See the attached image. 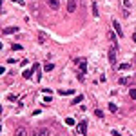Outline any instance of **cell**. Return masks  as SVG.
<instances>
[{"label":"cell","instance_id":"cell-1","mask_svg":"<svg viewBox=\"0 0 136 136\" xmlns=\"http://www.w3.org/2000/svg\"><path fill=\"white\" fill-rule=\"evenodd\" d=\"M112 27H114L116 36H118V38H123V29H122V26H120L118 20H112Z\"/></svg>","mask_w":136,"mask_h":136},{"label":"cell","instance_id":"cell-2","mask_svg":"<svg viewBox=\"0 0 136 136\" xmlns=\"http://www.w3.org/2000/svg\"><path fill=\"white\" fill-rule=\"evenodd\" d=\"M109 62H111V65H116V62H118V58H116V46H112L109 49Z\"/></svg>","mask_w":136,"mask_h":136},{"label":"cell","instance_id":"cell-7","mask_svg":"<svg viewBox=\"0 0 136 136\" xmlns=\"http://www.w3.org/2000/svg\"><path fill=\"white\" fill-rule=\"evenodd\" d=\"M49 134H51V131H49L47 127H42V129L36 131V136H49Z\"/></svg>","mask_w":136,"mask_h":136},{"label":"cell","instance_id":"cell-10","mask_svg":"<svg viewBox=\"0 0 136 136\" xmlns=\"http://www.w3.org/2000/svg\"><path fill=\"white\" fill-rule=\"evenodd\" d=\"M16 31H18V27H6V29H2L4 35H13V33H16Z\"/></svg>","mask_w":136,"mask_h":136},{"label":"cell","instance_id":"cell-6","mask_svg":"<svg viewBox=\"0 0 136 136\" xmlns=\"http://www.w3.org/2000/svg\"><path fill=\"white\" fill-rule=\"evenodd\" d=\"M46 2H47V6L51 7V9H58V7H60V2H58V0H46Z\"/></svg>","mask_w":136,"mask_h":136},{"label":"cell","instance_id":"cell-14","mask_svg":"<svg viewBox=\"0 0 136 136\" xmlns=\"http://www.w3.org/2000/svg\"><path fill=\"white\" fill-rule=\"evenodd\" d=\"M93 15L98 16V6H96V2H93Z\"/></svg>","mask_w":136,"mask_h":136},{"label":"cell","instance_id":"cell-18","mask_svg":"<svg viewBox=\"0 0 136 136\" xmlns=\"http://www.w3.org/2000/svg\"><path fill=\"white\" fill-rule=\"evenodd\" d=\"M94 116H98V118H104V112H102L100 109H96V111H94Z\"/></svg>","mask_w":136,"mask_h":136},{"label":"cell","instance_id":"cell-23","mask_svg":"<svg viewBox=\"0 0 136 136\" xmlns=\"http://www.w3.org/2000/svg\"><path fill=\"white\" fill-rule=\"evenodd\" d=\"M109 109H111V111L114 112V111H116V105H114V104H109Z\"/></svg>","mask_w":136,"mask_h":136},{"label":"cell","instance_id":"cell-3","mask_svg":"<svg viewBox=\"0 0 136 136\" xmlns=\"http://www.w3.org/2000/svg\"><path fill=\"white\" fill-rule=\"evenodd\" d=\"M76 7H78V0H67V13H74Z\"/></svg>","mask_w":136,"mask_h":136},{"label":"cell","instance_id":"cell-8","mask_svg":"<svg viewBox=\"0 0 136 136\" xmlns=\"http://www.w3.org/2000/svg\"><path fill=\"white\" fill-rule=\"evenodd\" d=\"M15 136H27V131H26L24 127H18V129L15 131Z\"/></svg>","mask_w":136,"mask_h":136},{"label":"cell","instance_id":"cell-9","mask_svg":"<svg viewBox=\"0 0 136 136\" xmlns=\"http://www.w3.org/2000/svg\"><path fill=\"white\" fill-rule=\"evenodd\" d=\"M33 73H35V69H26V71L22 73V76H24V78H26V80H29V78H31V76H33Z\"/></svg>","mask_w":136,"mask_h":136},{"label":"cell","instance_id":"cell-13","mask_svg":"<svg viewBox=\"0 0 136 136\" xmlns=\"http://www.w3.org/2000/svg\"><path fill=\"white\" fill-rule=\"evenodd\" d=\"M129 96H131V100H136V89H134V87L129 91Z\"/></svg>","mask_w":136,"mask_h":136},{"label":"cell","instance_id":"cell-21","mask_svg":"<svg viewBox=\"0 0 136 136\" xmlns=\"http://www.w3.org/2000/svg\"><path fill=\"white\" fill-rule=\"evenodd\" d=\"M120 69H122V71H125V69H129V64H122V65H120Z\"/></svg>","mask_w":136,"mask_h":136},{"label":"cell","instance_id":"cell-5","mask_svg":"<svg viewBox=\"0 0 136 136\" xmlns=\"http://www.w3.org/2000/svg\"><path fill=\"white\" fill-rule=\"evenodd\" d=\"M85 129H87V123L85 122H80L78 125H76V132H78V134H85L87 132Z\"/></svg>","mask_w":136,"mask_h":136},{"label":"cell","instance_id":"cell-31","mask_svg":"<svg viewBox=\"0 0 136 136\" xmlns=\"http://www.w3.org/2000/svg\"><path fill=\"white\" fill-rule=\"evenodd\" d=\"M0 49H2V42H0Z\"/></svg>","mask_w":136,"mask_h":136},{"label":"cell","instance_id":"cell-24","mask_svg":"<svg viewBox=\"0 0 136 136\" xmlns=\"http://www.w3.org/2000/svg\"><path fill=\"white\" fill-rule=\"evenodd\" d=\"M15 4H20V6H24V0H13Z\"/></svg>","mask_w":136,"mask_h":136},{"label":"cell","instance_id":"cell-19","mask_svg":"<svg viewBox=\"0 0 136 136\" xmlns=\"http://www.w3.org/2000/svg\"><path fill=\"white\" fill-rule=\"evenodd\" d=\"M51 102H53V100H51V96L46 94V96H44V104H51Z\"/></svg>","mask_w":136,"mask_h":136},{"label":"cell","instance_id":"cell-25","mask_svg":"<svg viewBox=\"0 0 136 136\" xmlns=\"http://www.w3.org/2000/svg\"><path fill=\"white\" fill-rule=\"evenodd\" d=\"M111 134H112V136H120V132H118V131H111Z\"/></svg>","mask_w":136,"mask_h":136},{"label":"cell","instance_id":"cell-22","mask_svg":"<svg viewBox=\"0 0 136 136\" xmlns=\"http://www.w3.org/2000/svg\"><path fill=\"white\" fill-rule=\"evenodd\" d=\"M7 100H9V102H13V100H16V96H15V94H9V96H7Z\"/></svg>","mask_w":136,"mask_h":136},{"label":"cell","instance_id":"cell-30","mask_svg":"<svg viewBox=\"0 0 136 136\" xmlns=\"http://www.w3.org/2000/svg\"><path fill=\"white\" fill-rule=\"evenodd\" d=\"M0 131H2V123H0Z\"/></svg>","mask_w":136,"mask_h":136},{"label":"cell","instance_id":"cell-20","mask_svg":"<svg viewBox=\"0 0 136 136\" xmlns=\"http://www.w3.org/2000/svg\"><path fill=\"white\" fill-rule=\"evenodd\" d=\"M65 123H67V125H74V123H76V122H74V120H73V118H65Z\"/></svg>","mask_w":136,"mask_h":136},{"label":"cell","instance_id":"cell-27","mask_svg":"<svg viewBox=\"0 0 136 136\" xmlns=\"http://www.w3.org/2000/svg\"><path fill=\"white\" fill-rule=\"evenodd\" d=\"M132 40H134V42H136V33H134V35H132Z\"/></svg>","mask_w":136,"mask_h":136},{"label":"cell","instance_id":"cell-4","mask_svg":"<svg viewBox=\"0 0 136 136\" xmlns=\"http://www.w3.org/2000/svg\"><path fill=\"white\" fill-rule=\"evenodd\" d=\"M74 64H78L80 71L85 73V69H87V60H85V58H84V60H82V58H74Z\"/></svg>","mask_w":136,"mask_h":136},{"label":"cell","instance_id":"cell-15","mask_svg":"<svg viewBox=\"0 0 136 136\" xmlns=\"http://www.w3.org/2000/svg\"><path fill=\"white\" fill-rule=\"evenodd\" d=\"M11 49H15V51H22V46H20V44H11Z\"/></svg>","mask_w":136,"mask_h":136},{"label":"cell","instance_id":"cell-16","mask_svg":"<svg viewBox=\"0 0 136 136\" xmlns=\"http://www.w3.org/2000/svg\"><path fill=\"white\" fill-rule=\"evenodd\" d=\"M109 38L112 40V44L116 46V33H112V31H111V33H109Z\"/></svg>","mask_w":136,"mask_h":136},{"label":"cell","instance_id":"cell-29","mask_svg":"<svg viewBox=\"0 0 136 136\" xmlns=\"http://www.w3.org/2000/svg\"><path fill=\"white\" fill-rule=\"evenodd\" d=\"M0 112H2V105H0Z\"/></svg>","mask_w":136,"mask_h":136},{"label":"cell","instance_id":"cell-26","mask_svg":"<svg viewBox=\"0 0 136 136\" xmlns=\"http://www.w3.org/2000/svg\"><path fill=\"white\" fill-rule=\"evenodd\" d=\"M4 71H6V69H4L2 65H0V74H4Z\"/></svg>","mask_w":136,"mask_h":136},{"label":"cell","instance_id":"cell-12","mask_svg":"<svg viewBox=\"0 0 136 136\" xmlns=\"http://www.w3.org/2000/svg\"><path fill=\"white\" fill-rule=\"evenodd\" d=\"M47 40V35L46 33H40V35H38V42H40V44H44Z\"/></svg>","mask_w":136,"mask_h":136},{"label":"cell","instance_id":"cell-11","mask_svg":"<svg viewBox=\"0 0 136 136\" xmlns=\"http://www.w3.org/2000/svg\"><path fill=\"white\" fill-rule=\"evenodd\" d=\"M82 100H84V96H82V94H78V96H76V98H74L73 102H69V104H71V105H78Z\"/></svg>","mask_w":136,"mask_h":136},{"label":"cell","instance_id":"cell-28","mask_svg":"<svg viewBox=\"0 0 136 136\" xmlns=\"http://www.w3.org/2000/svg\"><path fill=\"white\" fill-rule=\"evenodd\" d=\"M0 11H2V0H0Z\"/></svg>","mask_w":136,"mask_h":136},{"label":"cell","instance_id":"cell-17","mask_svg":"<svg viewBox=\"0 0 136 136\" xmlns=\"http://www.w3.org/2000/svg\"><path fill=\"white\" fill-rule=\"evenodd\" d=\"M44 69H46V71H53V69H54V64H51V62H49V64H46V67H44Z\"/></svg>","mask_w":136,"mask_h":136}]
</instances>
